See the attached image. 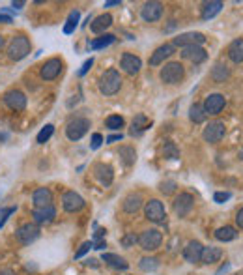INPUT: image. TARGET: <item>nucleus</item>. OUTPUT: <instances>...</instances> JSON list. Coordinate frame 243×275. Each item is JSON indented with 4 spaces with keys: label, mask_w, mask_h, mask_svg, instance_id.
Segmentation results:
<instances>
[{
    "label": "nucleus",
    "mask_w": 243,
    "mask_h": 275,
    "mask_svg": "<svg viewBox=\"0 0 243 275\" xmlns=\"http://www.w3.org/2000/svg\"><path fill=\"white\" fill-rule=\"evenodd\" d=\"M135 243H139V236H135V234H125V236L122 238V245H123V247H131Z\"/></svg>",
    "instance_id": "nucleus-42"
},
{
    "label": "nucleus",
    "mask_w": 243,
    "mask_h": 275,
    "mask_svg": "<svg viewBox=\"0 0 243 275\" xmlns=\"http://www.w3.org/2000/svg\"><path fill=\"white\" fill-rule=\"evenodd\" d=\"M221 258H223V251H221L219 247L208 245V247H204V251H202V258H200V262L215 264V262H219Z\"/></svg>",
    "instance_id": "nucleus-29"
},
{
    "label": "nucleus",
    "mask_w": 243,
    "mask_h": 275,
    "mask_svg": "<svg viewBox=\"0 0 243 275\" xmlns=\"http://www.w3.org/2000/svg\"><path fill=\"white\" fill-rule=\"evenodd\" d=\"M228 58L234 64H242L243 62V37L234 39L230 45H228Z\"/></svg>",
    "instance_id": "nucleus-28"
},
{
    "label": "nucleus",
    "mask_w": 243,
    "mask_h": 275,
    "mask_svg": "<svg viewBox=\"0 0 243 275\" xmlns=\"http://www.w3.org/2000/svg\"><path fill=\"white\" fill-rule=\"evenodd\" d=\"M114 41H116V36H112V34H103V36H99L90 41V49H92V51L105 49V47H109V45H112Z\"/></svg>",
    "instance_id": "nucleus-32"
},
{
    "label": "nucleus",
    "mask_w": 243,
    "mask_h": 275,
    "mask_svg": "<svg viewBox=\"0 0 243 275\" xmlns=\"http://www.w3.org/2000/svg\"><path fill=\"white\" fill-rule=\"evenodd\" d=\"M112 6H122L120 0H109V2H105V8H112Z\"/></svg>",
    "instance_id": "nucleus-52"
},
{
    "label": "nucleus",
    "mask_w": 243,
    "mask_h": 275,
    "mask_svg": "<svg viewBox=\"0 0 243 275\" xmlns=\"http://www.w3.org/2000/svg\"><path fill=\"white\" fill-rule=\"evenodd\" d=\"M161 243H163V234H161V230H157V228H148V230H144L139 236V245L148 253L157 251L159 247H161Z\"/></svg>",
    "instance_id": "nucleus-5"
},
{
    "label": "nucleus",
    "mask_w": 243,
    "mask_h": 275,
    "mask_svg": "<svg viewBox=\"0 0 243 275\" xmlns=\"http://www.w3.org/2000/svg\"><path fill=\"white\" fill-rule=\"evenodd\" d=\"M32 202L34 208H45L52 204V193L49 187H37L36 191L32 193Z\"/></svg>",
    "instance_id": "nucleus-22"
},
{
    "label": "nucleus",
    "mask_w": 243,
    "mask_h": 275,
    "mask_svg": "<svg viewBox=\"0 0 243 275\" xmlns=\"http://www.w3.org/2000/svg\"><path fill=\"white\" fill-rule=\"evenodd\" d=\"M240 159H243V150H240Z\"/></svg>",
    "instance_id": "nucleus-56"
},
{
    "label": "nucleus",
    "mask_w": 243,
    "mask_h": 275,
    "mask_svg": "<svg viewBox=\"0 0 243 275\" xmlns=\"http://www.w3.org/2000/svg\"><path fill=\"white\" fill-rule=\"evenodd\" d=\"M94 174H96V178L99 180V183L105 185V187H109L110 183H112V180H114L112 167L107 165V163H97L96 167H94Z\"/></svg>",
    "instance_id": "nucleus-21"
},
{
    "label": "nucleus",
    "mask_w": 243,
    "mask_h": 275,
    "mask_svg": "<svg viewBox=\"0 0 243 275\" xmlns=\"http://www.w3.org/2000/svg\"><path fill=\"white\" fill-rule=\"evenodd\" d=\"M122 139H123V135H122V133H116V135H110V137H107V139H105V143L114 144V143H120Z\"/></svg>",
    "instance_id": "nucleus-47"
},
{
    "label": "nucleus",
    "mask_w": 243,
    "mask_h": 275,
    "mask_svg": "<svg viewBox=\"0 0 243 275\" xmlns=\"http://www.w3.org/2000/svg\"><path fill=\"white\" fill-rule=\"evenodd\" d=\"M103 262L110 266V268H114V270H127L129 268V264L127 260L123 258V257H118V255H114V253H103Z\"/></svg>",
    "instance_id": "nucleus-27"
},
{
    "label": "nucleus",
    "mask_w": 243,
    "mask_h": 275,
    "mask_svg": "<svg viewBox=\"0 0 243 275\" xmlns=\"http://www.w3.org/2000/svg\"><path fill=\"white\" fill-rule=\"evenodd\" d=\"M4 103L8 105V109H12L15 112H21L26 109V96L21 90H8L4 94Z\"/></svg>",
    "instance_id": "nucleus-13"
},
{
    "label": "nucleus",
    "mask_w": 243,
    "mask_h": 275,
    "mask_svg": "<svg viewBox=\"0 0 243 275\" xmlns=\"http://www.w3.org/2000/svg\"><path fill=\"white\" fill-rule=\"evenodd\" d=\"M176 187H178V183L174 182V180H167V182H161V185H159V189L163 195H172V193L176 191Z\"/></svg>",
    "instance_id": "nucleus-41"
},
{
    "label": "nucleus",
    "mask_w": 243,
    "mask_h": 275,
    "mask_svg": "<svg viewBox=\"0 0 243 275\" xmlns=\"http://www.w3.org/2000/svg\"><path fill=\"white\" fill-rule=\"evenodd\" d=\"M92 245H94V249H105L107 247V241L105 239H99V241H92Z\"/></svg>",
    "instance_id": "nucleus-50"
},
{
    "label": "nucleus",
    "mask_w": 243,
    "mask_h": 275,
    "mask_svg": "<svg viewBox=\"0 0 243 275\" xmlns=\"http://www.w3.org/2000/svg\"><path fill=\"white\" fill-rule=\"evenodd\" d=\"M92 247H94V245H92V241H85V243L79 247V251L75 253V258H83V257H85L86 253L90 251Z\"/></svg>",
    "instance_id": "nucleus-43"
},
{
    "label": "nucleus",
    "mask_w": 243,
    "mask_h": 275,
    "mask_svg": "<svg viewBox=\"0 0 243 275\" xmlns=\"http://www.w3.org/2000/svg\"><path fill=\"white\" fill-rule=\"evenodd\" d=\"M86 206L85 199L75 191H66L62 195V208L68 212V214H77L81 212L83 208Z\"/></svg>",
    "instance_id": "nucleus-9"
},
{
    "label": "nucleus",
    "mask_w": 243,
    "mask_h": 275,
    "mask_svg": "<svg viewBox=\"0 0 243 275\" xmlns=\"http://www.w3.org/2000/svg\"><path fill=\"white\" fill-rule=\"evenodd\" d=\"M120 68L127 75H137V73L140 72V68H142V60L139 58V56H135V55H131V53H123L120 58Z\"/></svg>",
    "instance_id": "nucleus-16"
},
{
    "label": "nucleus",
    "mask_w": 243,
    "mask_h": 275,
    "mask_svg": "<svg viewBox=\"0 0 243 275\" xmlns=\"http://www.w3.org/2000/svg\"><path fill=\"white\" fill-rule=\"evenodd\" d=\"M101 143H103V135H101V133H94V135H92V144H90V148H92V150H97V148L101 146Z\"/></svg>",
    "instance_id": "nucleus-44"
},
{
    "label": "nucleus",
    "mask_w": 243,
    "mask_h": 275,
    "mask_svg": "<svg viewBox=\"0 0 243 275\" xmlns=\"http://www.w3.org/2000/svg\"><path fill=\"white\" fill-rule=\"evenodd\" d=\"M123 118H122L120 114H110V116H107V120H105V126L109 128L110 131H118V129H122L123 128Z\"/></svg>",
    "instance_id": "nucleus-37"
},
{
    "label": "nucleus",
    "mask_w": 243,
    "mask_h": 275,
    "mask_svg": "<svg viewBox=\"0 0 243 275\" xmlns=\"http://www.w3.org/2000/svg\"><path fill=\"white\" fill-rule=\"evenodd\" d=\"M225 133H226L225 122H221V120H213V122H209L206 128H204L202 137H204V141H206V143L217 144L225 139Z\"/></svg>",
    "instance_id": "nucleus-6"
},
{
    "label": "nucleus",
    "mask_w": 243,
    "mask_h": 275,
    "mask_svg": "<svg viewBox=\"0 0 243 275\" xmlns=\"http://www.w3.org/2000/svg\"><path fill=\"white\" fill-rule=\"evenodd\" d=\"M236 225H238V228H243V208L236 214Z\"/></svg>",
    "instance_id": "nucleus-49"
},
{
    "label": "nucleus",
    "mask_w": 243,
    "mask_h": 275,
    "mask_svg": "<svg viewBox=\"0 0 243 275\" xmlns=\"http://www.w3.org/2000/svg\"><path fill=\"white\" fill-rule=\"evenodd\" d=\"M4 45H6V37L0 36V53H2V49H4Z\"/></svg>",
    "instance_id": "nucleus-54"
},
{
    "label": "nucleus",
    "mask_w": 243,
    "mask_h": 275,
    "mask_svg": "<svg viewBox=\"0 0 243 275\" xmlns=\"http://www.w3.org/2000/svg\"><path fill=\"white\" fill-rule=\"evenodd\" d=\"M163 157L165 159H180V148L172 141H167L163 144Z\"/></svg>",
    "instance_id": "nucleus-36"
},
{
    "label": "nucleus",
    "mask_w": 243,
    "mask_h": 275,
    "mask_svg": "<svg viewBox=\"0 0 243 275\" xmlns=\"http://www.w3.org/2000/svg\"><path fill=\"white\" fill-rule=\"evenodd\" d=\"M122 88V77H120V72L118 70H107V72L101 75V79H99V92L103 94V96H114V94H118Z\"/></svg>",
    "instance_id": "nucleus-2"
},
{
    "label": "nucleus",
    "mask_w": 243,
    "mask_h": 275,
    "mask_svg": "<svg viewBox=\"0 0 243 275\" xmlns=\"http://www.w3.org/2000/svg\"><path fill=\"white\" fill-rule=\"evenodd\" d=\"M105 228H97L96 234H94V241H99V239H105Z\"/></svg>",
    "instance_id": "nucleus-48"
},
{
    "label": "nucleus",
    "mask_w": 243,
    "mask_h": 275,
    "mask_svg": "<svg viewBox=\"0 0 243 275\" xmlns=\"http://www.w3.org/2000/svg\"><path fill=\"white\" fill-rule=\"evenodd\" d=\"M206 41V36L202 32H185V34H180V36L174 37L172 45L174 47H189V45H200Z\"/></svg>",
    "instance_id": "nucleus-12"
},
{
    "label": "nucleus",
    "mask_w": 243,
    "mask_h": 275,
    "mask_svg": "<svg viewBox=\"0 0 243 275\" xmlns=\"http://www.w3.org/2000/svg\"><path fill=\"white\" fill-rule=\"evenodd\" d=\"M150 126H152V120H148L146 114L140 112V114H137L133 118V122H131V135H133V137H139V135H142Z\"/></svg>",
    "instance_id": "nucleus-24"
},
{
    "label": "nucleus",
    "mask_w": 243,
    "mask_h": 275,
    "mask_svg": "<svg viewBox=\"0 0 243 275\" xmlns=\"http://www.w3.org/2000/svg\"><path fill=\"white\" fill-rule=\"evenodd\" d=\"M2 139H4V135H2V133H0V141H2Z\"/></svg>",
    "instance_id": "nucleus-57"
},
{
    "label": "nucleus",
    "mask_w": 243,
    "mask_h": 275,
    "mask_svg": "<svg viewBox=\"0 0 243 275\" xmlns=\"http://www.w3.org/2000/svg\"><path fill=\"white\" fill-rule=\"evenodd\" d=\"M140 17L146 23H156L163 17V4L161 2H146L140 10Z\"/></svg>",
    "instance_id": "nucleus-14"
},
{
    "label": "nucleus",
    "mask_w": 243,
    "mask_h": 275,
    "mask_svg": "<svg viewBox=\"0 0 243 275\" xmlns=\"http://www.w3.org/2000/svg\"><path fill=\"white\" fill-rule=\"evenodd\" d=\"M228 68L226 66H223V64H215V68L211 70V79L215 81V83H225V79H228Z\"/></svg>",
    "instance_id": "nucleus-34"
},
{
    "label": "nucleus",
    "mask_w": 243,
    "mask_h": 275,
    "mask_svg": "<svg viewBox=\"0 0 243 275\" xmlns=\"http://www.w3.org/2000/svg\"><path fill=\"white\" fill-rule=\"evenodd\" d=\"M39 227H37L36 223H24L21 227L15 230V238L19 239V243L21 245H30V243H34L37 238H39Z\"/></svg>",
    "instance_id": "nucleus-8"
},
{
    "label": "nucleus",
    "mask_w": 243,
    "mask_h": 275,
    "mask_svg": "<svg viewBox=\"0 0 243 275\" xmlns=\"http://www.w3.org/2000/svg\"><path fill=\"white\" fill-rule=\"evenodd\" d=\"M88 129H90V120L75 118L68 124V128H66V137L75 143V141H81L86 133H88Z\"/></svg>",
    "instance_id": "nucleus-7"
},
{
    "label": "nucleus",
    "mask_w": 243,
    "mask_h": 275,
    "mask_svg": "<svg viewBox=\"0 0 243 275\" xmlns=\"http://www.w3.org/2000/svg\"><path fill=\"white\" fill-rule=\"evenodd\" d=\"M24 2H13V8H23Z\"/></svg>",
    "instance_id": "nucleus-55"
},
{
    "label": "nucleus",
    "mask_w": 243,
    "mask_h": 275,
    "mask_svg": "<svg viewBox=\"0 0 243 275\" xmlns=\"http://www.w3.org/2000/svg\"><path fill=\"white\" fill-rule=\"evenodd\" d=\"M79 19H81V12H71L69 13V17H68V21H66V26H64V34H73L75 32V28L79 26Z\"/></svg>",
    "instance_id": "nucleus-35"
},
{
    "label": "nucleus",
    "mask_w": 243,
    "mask_h": 275,
    "mask_svg": "<svg viewBox=\"0 0 243 275\" xmlns=\"http://www.w3.org/2000/svg\"><path fill=\"white\" fill-rule=\"evenodd\" d=\"M202 251H204V245H202L198 239H193V241H189V243L183 247V258H185L189 264L200 262Z\"/></svg>",
    "instance_id": "nucleus-17"
},
{
    "label": "nucleus",
    "mask_w": 243,
    "mask_h": 275,
    "mask_svg": "<svg viewBox=\"0 0 243 275\" xmlns=\"http://www.w3.org/2000/svg\"><path fill=\"white\" fill-rule=\"evenodd\" d=\"M226 105V97L223 96V94H209V96L204 99V103H202V107L206 110V114H219L223 109Z\"/></svg>",
    "instance_id": "nucleus-15"
},
{
    "label": "nucleus",
    "mask_w": 243,
    "mask_h": 275,
    "mask_svg": "<svg viewBox=\"0 0 243 275\" xmlns=\"http://www.w3.org/2000/svg\"><path fill=\"white\" fill-rule=\"evenodd\" d=\"M92 66H94V58H88V60H86V62H85V64H83V68L79 70V77H83V75H86V73H88V70H90Z\"/></svg>",
    "instance_id": "nucleus-46"
},
{
    "label": "nucleus",
    "mask_w": 243,
    "mask_h": 275,
    "mask_svg": "<svg viewBox=\"0 0 243 275\" xmlns=\"http://www.w3.org/2000/svg\"><path fill=\"white\" fill-rule=\"evenodd\" d=\"M142 197L139 195V193H129L125 199H123V204H122V208H123V212L125 214H137L140 208H142Z\"/></svg>",
    "instance_id": "nucleus-23"
},
{
    "label": "nucleus",
    "mask_w": 243,
    "mask_h": 275,
    "mask_svg": "<svg viewBox=\"0 0 243 275\" xmlns=\"http://www.w3.org/2000/svg\"><path fill=\"white\" fill-rule=\"evenodd\" d=\"M17 212V206H8V208H0V228L6 225V221Z\"/></svg>",
    "instance_id": "nucleus-40"
},
{
    "label": "nucleus",
    "mask_w": 243,
    "mask_h": 275,
    "mask_svg": "<svg viewBox=\"0 0 243 275\" xmlns=\"http://www.w3.org/2000/svg\"><path fill=\"white\" fill-rule=\"evenodd\" d=\"M223 10V2L221 0H211V2H204L202 4V19L204 21H209V19H213L219 12Z\"/></svg>",
    "instance_id": "nucleus-26"
},
{
    "label": "nucleus",
    "mask_w": 243,
    "mask_h": 275,
    "mask_svg": "<svg viewBox=\"0 0 243 275\" xmlns=\"http://www.w3.org/2000/svg\"><path fill=\"white\" fill-rule=\"evenodd\" d=\"M52 133H54V126H52V124H47V126H45V128H43L41 131L37 133L36 141H37L39 144H45V143L49 141V139L52 137Z\"/></svg>",
    "instance_id": "nucleus-39"
},
{
    "label": "nucleus",
    "mask_w": 243,
    "mask_h": 275,
    "mask_svg": "<svg viewBox=\"0 0 243 275\" xmlns=\"http://www.w3.org/2000/svg\"><path fill=\"white\" fill-rule=\"evenodd\" d=\"M144 216L148 221L156 223V225H161L167 221V210H165V204L157 201V199H150L148 202L144 204Z\"/></svg>",
    "instance_id": "nucleus-4"
},
{
    "label": "nucleus",
    "mask_w": 243,
    "mask_h": 275,
    "mask_svg": "<svg viewBox=\"0 0 243 275\" xmlns=\"http://www.w3.org/2000/svg\"><path fill=\"white\" fill-rule=\"evenodd\" d=\"M215 238L219 239V241H232V239L238 238V232H236V228L234 227H221L215 230Z\"/></svg>",
    "instance_id": "nucleus-33"
},
{
    "label": "nucleus",
    "mask_w": 243,
    "mask_h": 275,
    "mask_svg": "<svg viewBox=\"0 0 243 275\" xmlns=\"http://www.w3.org/2000/svg\"><path fill=\"white\" fill-rule=\"evenodd\" d=\"M193 206H194V197L191 193H180L174 199V202H172V208H174V212H176L178 217L189 216L191 210H193Z\"/></svg>",
    "instance_id": "nucleus-10"
},
{
    "label": "nucleus",
    "mask_w": 243,
    "mask_h": 275,
    "mask_svg": "<svg viewBox=\"0 0 243 275\" xmlns=\"http://www.w3.org/2000/svg\"><path fill=\"white\" fill-rule=\"evenodd\" d=\"M0 23H13V19L10 17V15H4V13H0Z\"/></svg>",
    "instance_id": "nucleus-51"
},
{
    "label": "nucleus",
    "mask_w": 243,
    "mask_h": 275,
    "mask_svg": "<svg viewBox=\"0 0 243 275\" xmlns=\"http://www.w3.org/2000/svg\"><path fill=\"white\" fill-rule=\"evenodd\" d=\"M206 118H208L206 110H204V107H202L200 103H193V105L189 107V120H191L193 124H202Z\"/></svg>",
    "instance_id": "nucleus-31"
},
{
    "label": "nucleus",
    "mask_w": 243,
    "mask_h": 275,
    "mask_svg": "<svg viewBox=\"0 0 243 275\" xmlns=\"http://www.w3.org/2000/svg\"><path fill=\"white\" fill-rule=\"evenodd\" d=\"M0 275H17V274H15L13 270H2V272H0Z\"/></svg>",
    "instance_id": "nucleus-53"
},
{
    "label": "nucleus",
    "mask_w": 243,
    "mask_h": 275,
    "mask_svg": "<svg viewBox=\"0 0 243 275\" xmlns=\"http://www.w3.org/2000/svg\"><path fill=\"white\" fill-rule=\"evenodd\" d=\"M157 266H159V260L154 258V257H144V258H140V262H139V268H140L142 272H154V270H157Z\"/></svg>",
    "instance_id": "nucleus-38"
},
{
    "label": "nucleus",
    "mask_w": 243,
    "mask_h": 275,
    "mask_svg": "<svg viewBox=\"0 0 243 275\" xmlns=\"http://www.w3.org/2000/svg\"><path fill=\"white\" fill-rule=\"evenodd\" d=\"M54 217H56V210H54L52 204L45 206V208H34L32 210V219H34L36 225H49V223L54 221Z\"/></svg>",
    "instance_id": "nucleus-18"
},
{
    "label": "nucleus",
    "mask_w": 243,
    "mask_h": 275,
    "mask_svg": "<svg viewBox=\"0 0 243 275\" xmlns=\"http://www.w3.org/2000/svg\"><path fill=\"white\" fill-rule=\"evenodd\" d=\"M110 24H112V15L110 13H103V15H99V17L94 19V23L90 24V30L94 34H103Z\"/></svg>",
    "instance_id": "nucleus-25"
},
{
    "label": "nucleus",
    "mask_w": 243,
    "mask_h": 275,
    "mask_svg": "<svg viewBox=\"0 0 243 275\" xmlns=\"http://www.w3.org/2000/svg\"><path fill=\"white\" fill-rule=\"evenodd\" d=\"M182 58L193 64H202L208 58V53L200 45H189V47H182Z\"/></svg>",
    "instance_id": "nucleus-20"
},
{
    "label": "nucleus",
    "mask_w": 243,
    "mask_h": 275,
    "mask_svg": "<svg viewBox=\"0 0 243 275\" xmlns=\"http://www.w3.org/2000/svg\"><path fill=\"white\" fill-rule=\"evenodd\" d=\"M30 39L24 36V34H17V36L12 37L10 45H8V58L12 62H19V60L26 58L30 55Z\"/></svg>",
    "instance_id": "nucleus-1"
},
{
    "label": "nucleus",
    "mask_w": 243,
    "mask_h": 275,
    "mask_svg": "<svg viewBox=\"0 0 243 275\" xmlns=\"http://www.w3.org/2000/svg\"><path fill=\"white\" fill-rule=\"evenodd\" d=\"M62 66H64V62H62V58H49L43 66H41V72H39V75H41V79L43 81H54L58 75L62 73Z\"/></svg>",
    "instance_id": "nucleus-11"
},
{
    "label": "nucleus",
    "mask_w": 243,
    "mask_h": 275,
    "mask_svg": "<svg viewBox=\"0 0 243 275\" xmlns=\"http://www.w3.org/2000/svg\"><path fill=\"white\" fill-rule=\"evenodd\" d=\"M118 156H120L122 163L125 167H131V165H135V161H137V152H135L133 146H120Z\"/></svg>",
    "instance_id": "nucleus-30"
},
{
    "label": "nucleus",
    "mask_w": 243,
    "mask_h": 275,
    "mask_svg": "<svg viewBox=\"0 0 243 275\" xmlns=\"http://www.w3.org/2000/svg\"><path fill=\"white\" fill-rule=\"evenodd\" d=\"M228 199H230V193L228 191H219L213 195V201H215L217 204H223L225 201H228Z\"/></svg>",
    "instance_id": "nucleus-45"
},
{
    "label": "nucleus",
    "mask_w": 243,
    "mask_h": 275,
    "mask_svg": "<svg viewBox=\"0 0 243 275\" xmlns=\"http://www.w3.org/2000/svg\"><path fill=\"white\" fill-rule=\"evenodd\" d=\"M159 77L165 84H180L183 81V77H185V70H183V66L180 62H169L161 70Z\"/></svg>",
    "instance_id": "nucleus-3"
},
{
    "label": "nucleus",
    "mask_w": 243,
    "mask_h": 275,
    "mask_svg": "<svg viewBox=\"0 0 243 275\" xmlns=\"http://www.w3.org/2000/svg\"><path fill=\"white\" fill-rule=\"evenodd\" d=\"M174 53H176V47H174L172 43L161 45V47H157L152 53V56H150V66H161V64L167 58H170Z\"/></svg>",
    "instance_id": "nucleus-19"
}]
</instances>
